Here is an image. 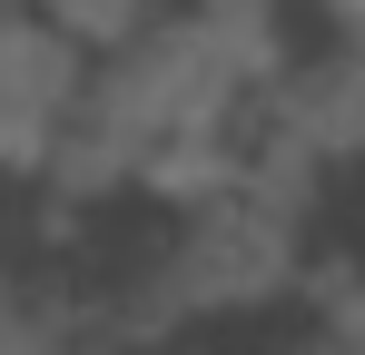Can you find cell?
I'll return each mask as SVG.
<instances>
[{"label": "cell", "instance_id": "obj_1", "mask_svg": "<svg viewBox=\"0 0 365 355\" xmlns=\"http://www.w3.org/2000/svg\"><path fill=\"white\" fill-rule=\"evenodd\" d=\"M257 99H267V118L287 128V148L306 158V178H326V187L365 178V30L287 10Z\"/></svg>", "mask_w": 365, "mask_h": 355}, {"label": "cell", "instance_id": "obj_2", "mask_svg": "<svg viewBox=\"0 0 365 355\" xmlns=\"http://www.w3.org/2000/svg\"><path fill=\"white\" fill-rule=\"evenodd\" d=\"M40 10L60 20L69 40H89V50H99V40H119V30L138 20V10H148V0H40Z\"/></svg>", "mask_w": 365, "mask_h": 355}, {"label": "cell", "instance_id": "obj_3", "mask_svg": "<svg viewBox=\"0 0 365 355\" xmlns=\"http://www.w3.org/2000/svg\"><path fill=\"white\" fill-rule=\"evenodd\" d=\"M287 10H306V20H346V30H365V0H287Z\"/></svg>", "mask_w": 365, "mask_h": 355}]
</instances>
